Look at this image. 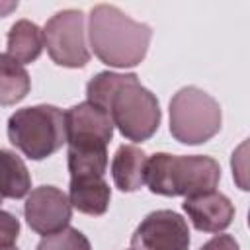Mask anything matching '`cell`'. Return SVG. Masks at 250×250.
<instances>
[{
	"label": "cell",
	"instance_id": "8fae6325",
	"mask_svg": "<svg viewBox=\"0 0 250 250\" xmlns=\"http://www.w3.org/2000/svg\"><path fill=\"white\" fill-rule=\"evenodd\" d=\"M68 172L70 180L104 178L107 170V145L98 139H68Z\"/></svg>",
	"mask_w": 250,
	"mask_h": 250
},
{
	"label": "cell",
	"instance_id": "52a82bcc",
	"mask_svg": "<svg viewBox=\"0 0 250 250\" xmlns=\"http://www.w3.org/2000/svg\"><path fill=\"white\" fill-rule=\"evenodd\" d=\"M189 229L172 209L148 213L131 236V250H189Z\"/></svg>",
	"mask_w": 250,
	"mask_h": 250
},
{
	"label": "cell",
	"instance_id": "44dd1931",
	"mask_svg": "<svg viewBox=\"0 0 250 250\" xmlns=\"http://www.w3.org/2000/svg\"><path fill=\"white\" fill-rule=\"evenodd\" d=\"M0 250H20L16 244H12V246H4V248H0Z\"/></svg>",
	"mask_w": 250,
	"mask_h": 250
},
{
	"label": "cell",
	"instance_id": "5b68a950",
	"mask_svg": "<svg viewBox=\"0 0 250 250\" xmlns=\"http://www.w3.org/2000/svg\"><path fill=\"white\" fill-rule=\"evenodd\" d=\"M219 102L197 86L180 88L170 100V133L184 145H201L221 131Z\"/></svg>",
	"mask_w": 250,
	"mask_h": 250
},
{
	"label": "cell",
	"instance_id": "7c38bea8",
	"mask_svg": "<svg viewBox=\"0 0 250 250\" xmlns=\"http://www.w3.org/2000/svg\"><path fill=\"white\" fill-rule=\"evenodd\" d=\"M148 156L135 145H121L111 160V178L117 189L137 191L145 186Z\"/></svg>",
	"mask_w": 250,
	"mask_h": 250
},
{
	"label": "cell",
	"instance_id": "7a4b0ae2",
	"mask_svg": "<svg viewBox=\"0 0 250 250\" xmlns=\"http://www.w3.org/2000/svg\"><path fill=\"white\" fill-rule=\"evenodd\" d=\"M152 31L117 6L98 4L88 16V39L94 55L107 66L131 68L145 61Z\"/></svg>",
	"mask_w": 250,
	"mask_h": 250
},
{
	"label": "cell",
	"instance_id": "ffe728a7",
	"mask_svg": "<svg viewBox=\"0 0 250 250\" xmlns=\"http://www.w3.org/2000/svg\"><path fill=\"white\" fill-rule=\"evenodd\" d=\"M16 8H18V2H0V18H6Z\"/></svg>",
	"mask_w": 250,
	"mask_h": 250
},
{
	"label": "cell",
	"instance_id": "30bf717a",
	"mask_svg": "<svg viewBox=\"0 0 250 250\" xmlns=\"http://www.w3.org/2000/svg\"><path fill=\"white\" fill-rule=\"evenodd\" d=\"M64 125H66V141L98 139L109 145V141L113 139V121L109 113L88 100L64 111Z\"/></svg>",
	"mask_w": 250,
	"mask_h": 250
},
{
	"label": "cell",
	"instance_id": "d6986e66",
	"mask_svg": "<svg viewBox=\"0 0 250 250\" xmlns=\"http://www.w3.org/2000/svg\"><path fill=\"white\" fill-rule=\"evenodd\" d=\"M199 250H240V246L230 234H215Z\"/></svg>",
	"mask_w": 250,
	"mask_h": 250
},
{
	"label": "cell",
	"instance_id": "3957f363",
	"mask_svg": "<svg viewBox=\"0 0 250 250\" xmlns=\"http://www.w3.org/2000/svg\"><path fill=\"white\" fill-rule=\"evenodd\" d=\"M221 180V166L215 158L205 154H170L156 152L146 162L148 189L156 195H195L217 188Z\"/></svg>",
	"mask_w": 250,
	"mask_h": 250
},
{
	"label": "cell",
	"instance_id": "4fadbf2b",
	"mask_svg": "<svg viewBox=\"0 0 250 250\" xmlns=\"http://www.w3.org/2000/svg\"><path fill=\"white\" fill-rule=\"evenodd\" d=\"M109 199H111V189L104 178L70 180L68 201L76 211H80L84 215L100 217L107 211Z\"/></svg>",
	"mask_w": 250,
	"mask_h": 250
},
{
	"label": "cell",
	"instance_id": "8992f818",
	"mask_svg": "<svg viewBox=\"0 0 250 250\" xmlns=\"http://www.w3.org/2000/svg\"><path fill=\"white\" fill-rule=\"evenodd\" d=\"M86 18L82 10H62L47 20L43 41L51 61L66 68H82L90 61L86 45Z\"/></svg>",
	"mask_w": 250,
	"mask_h": 250
},
{
	"label": "cell",
	"instance_id": "ac0fdd59",
	"mask_svg": "<svg viewBox=\"0 0 250 250\" xmlns=\"http://www.w3.org/2000/svg\"><path fill=\"white\" fill-rule=\"evenodd\" d=\"M18 236H20V221L12 213L0 209V248L16 244Z\"/></svg>",
	"mask_w": 250,
	"mask_h": 250
},
{
	"label": "cell",
	"instance_id": "9a60e30c",
	"mask_svg": "<svg viewBox=\"0 0 250 250\" xmlns=\"http://www.w3.org/2000/svg\"><path fill=\"white\" fill-rule=\"evenodd\" d=\"M31 191V176L25 162L12 150L0 148V195L21 199Z\"/></svg>",
	"mask_w": 250,
	"mask_h": 250
},
{
	"label": "cell",
	"instance_id": "ba28073f",
	"mask_svg": "<svg viewBox=\"0 0 250 250\" xmlns=\"http://www.w3.org/2000/svg\"><path fill=\"white\" fill-rule=\"evenodd\" d=\"M23 215L33 232L47 236L68 227L72 205L62 189L55 186H39L27 193Z\"/></svg>",
	"mask_w": 250,
	"mask_h": 250
},
{
	"label": "cell",
	"instance_id": "277c9868",
	"mask_svg": "<svg viewBox=\"0 0 250 250\" xmlns=\"http://www.w3.org/2000/svg\"><path fill=\"white\" fill-rule=\"evenodd\" d=\"M8 139L27 158L43 160L66 143L64 111L49 104L16 109L8 119Z\"/></svg>",
	"mask_w": 250,
	"mask_h": 250
},
{
	"label": "cell",
	"instance_id": "e0dca14e",
	"mask_svg": "<svg viewBox=\"0 0 250 250\" xmlns=\"http://www.w3.org/2000/svg\"><path fill=\"white\" fill-rule=\"evenodd\" d=\"M37 250H92V246L84 232L74 227H66L59 232L43 236Z\"/></svg>",
	"mask_w": 250,
	"mask_h": 250
},
{
	"label": "cell",
	"instance_id": "5bb4252c",
	"mask_svg": "<svg viewBox=\"0 0 250 250\" xmlns=\"http://www.w3.org/2000/svg\"><path fill=\"white\" fill-rule=\"evenodd\" d=\"M45 47L43 41V29L29 21V20H18L6 37V49L8 57L18 61L20 64H29L39 59L41 51Z\"/></svg>",
	"mask_w": 250,
	"mask_h": 250
},
{
	"label": "cell",
	"instance_id": "9c48e42d",
	"mask_svg": "<svg viewBox=\"0 0 250 250\" xmlns=\"http://www.w3.org/2000/svg\"><path fill=\"white\" fill-rule=\"evenodd\" d=\"M182 207L188 213L191 225L201 232H221L229 229L234 219V205L225 193L217 189L189 195L184 199Z\"/></svg>",
	"mask_w": 250,
	"mask_h": 250
},
{
	"label": "cell",
	"instance_id": "7402d4cb",
	"mask_svg": "<svg viewBox=\"0 0 250 250\" xmlns=\"http://www.w3.org/2000/svg\"><path fill=\"white\" fill-rule=\"evenodd\" d=\"M0 203H2V195H0Z\"/></svg>",
	"mask_w": 250,
	"mask_h": 250
},
{
	"label": "cell",
	"instance_id": "6da1fadb",
	"mask_svg": "<svg viewBox=\"0 0 250 250\" xmlns=\"http://www.w3.org/2000/svg\"><path fill=\"white\" fill-rule=\"evenodd\" d=\"M86 98L104 107L113 127L133 143L148 141L162 119L156 96L139 82L135 72H98L86 84Z\"/></svg>",
	"mask_w": 250,
	"mask_h": 250
},
{
	"label": "cell",
	"instance_id": "2e32d148",
	"mask_svg": "<svg viewBox=\"0 0 250 250\" xmlns=\"http://www.w3.org/2000/svg\"><path fill=\"white\" fill-rule=\"evenodd\" d=\"M31 88V78L23 64L0 53V105H14L21 102Z\"/></svg>",
	"mask_w": 250,
	"mask_h": 250
}]
</instances>
